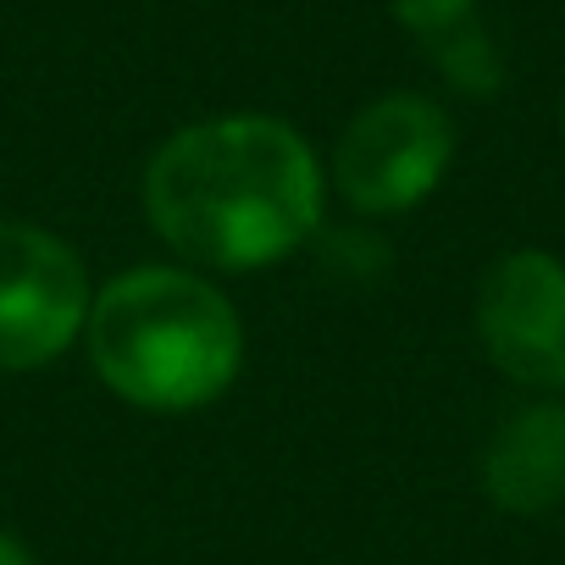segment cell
<instances>
[{
    "label": "cell",
    "instance_id": "obj_3",
    "mask_svg": "<svg viewBox=\"0 0 565 565\" xmlns=\"http://www.w3.org/2000/svg\"><path fill=\"white\" fill-rule=\"evenodd\" d=\"M84 322V260L45 227L0 222V372H29L56 361Z\"/></svg>",
    "mask_w": 565,
    "mask_h": 565
},
{
    "label": "cell",
    "instance_id": "obj_8",
    "mask_svg": "<svg viewBox=\"0 0 565 565\" xmlns=\"http://www.w3.org/2000/svg\"><path fill=\"white\" fill-rule=\"evenodd\" d=\"M0 565H34V559H29V548H23L18 537L0 532Z\"/></svg>",
    "mask_w": 565,
    "mask_h": 565
},
{
    "label": "cell",
    "instance_id": "obj_1",
    "mask_svg": "<svg viewBox=\"0 0 565 565\" xmlns=\"http://www.w3.org/2000/svg\"><path fill=\"white\" fill-rule=\"evenodd\" d=\"M156 233L205 266H266L289 255L322 211L311 145L277 117H216L172 134L150 172Z\"/></svg>",
    "mask_w": 565,
    "mask_h": 565
},
{
    "label": "cell",
    "instance_id": "obj_2",
    "mask_svg": "<svg viewBox=\"0 0 565 565\" xmlns=\"http://www.w3.org/2000/svg\"><path fill=\"white\" fill-rule=\"evenodd\" d=\"M95 372L145 411H194L238 372V322L205 277L145 266L89 306Z\"/></svg>",
    "mask_w": 565,
    "mask_h": 565
},
{
    "label": "cell",
    "instance_id": "obj_7",
    "mask_svg": "<svg viewBox=\"0 0 565 565\" xmlns=\"http://www.w3.org/2000/svg\"><path fill=\"white\" fill-rule=\"evenodd\" d=\"M394 18L427 51V62L466 95H493L504 84L499 51L482 29L477 0H394Z\"/></svg>",
    "mask_w": 565,
    "mask_h": 565
},
{
    "label": "cell",
    "instance_id": "obj_6",
    "mask_svg": "<svg viewBox=\"0 0 565 565\" xmlns=\"http://www.w3.org/2000/svg\"><path fill=\"white\" fill-rule=\"evenodd\" d=\"M482 488L499 510L515 515L565 504V405L515 411L482 455Z\"/></svg>",
    "mask_w": 565,
    "mask_h": 565
},
{
    "label": "cell",
    "instance_id": "obj_5",
    "mask_svg": "<svg viewBox=\"0 0 565 565\" xmlns=\"http://www.w3.org/2000/svg\"><path fill=\"white\" fill-rule=\"evenodd\" d=\"M488 361L521 388H565V266L548 249H510L477 295Z\"/></svg>",
    "mask_w": 565,
    "mask_h": 565
},
{
    "label": "cell",
    "instance_id": "obj_9",
    "mask_svg": "<svg viewBox=\"0 0 565 565\" xmlns=\"http://www.w3.org/2000/svg\"><path fill=\"white\" fill-rule=\"evenodd\" d=\"M559 134H565V100H559Z\"/></svg>",
    "mask_w": 565,
    "mask_h": 565
},
{
    "label": "cell",
    "instance_id": "obj_4",
    "mask_svg": "<svg viewBox=\"0 0 565 565\" xmlns=\"http://www.w3.org/2000/svg\"><path fill=\"white\" fill-rule=\"evenodd\" d=\"M449 150H455V134L433 100L383 95L344 128L339 156H333V183L366 216L405 211L444 178Z\"/></svg>",
    "mask_w": 565,
    "mask_h": 565
}]
</instances>
